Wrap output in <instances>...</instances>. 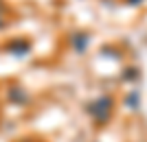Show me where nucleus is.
Listing matches in <instances>:
<instances>
[{
  "label": "nucleus",
  "instance_id": "20e7f679",
  "mask_svg": "<svg viewBox=\"0 0 147 142\" xmlns=\"http://www.w3.org/2000/svg\"><path fill=\"white\" fill-rule=\"evenodd\" d=\"M127 105H129V109H138V96L136 94L127 99Z\"/></svg>",
  "mask_w": 147,
  "mask_h": 142
},
{
  "label": "nucleus",
  "instance_id": "423d86ee",
  "mask_svg": "<svg viewBox=\"0 0 147 142\" xmlns=\"http://www.w3.org/2000/svg\"><path fill=\"white\" fill-rule=\"evenodd\" d=\"M129 5H138V2H141V0H127Z\"/></svg>",
  "mask_w": 147,
  "mask_h": 142
},
{
  "label": "nucleus",
  "instance_id": "f257e3e1",
  "mask_svg": "<svg viewBox=\"0 0 147 142\" xmlns=\"http://www.w3.org/2000/svg\"><path fill=\"white\" fill-rule=\"evenodd\" d=\"M88 111L94 116V120H97V123H105V120L112 116V99H108V96L97 99L94 103H90V105H88Z\"/></svg>",
  "mask_w": 147,
  "mask_h": 142
},
{
  "label": "nucleus",
  "instance_id": "f03ea898",
  "mask_svg": "<svg viewBox=\"0 0 147 142\" xmlns=\"http://www.w3.org/2000/svg\"><path fill=\"white\" fill-rule=\"evenodd\" d=\"M9 50H11L13 55L22 57V55L29 53V42H24V39H20V42H11V44H9Z\"/></svg>",
  "mask_w": 147,
  "mask_h": 142
},
{
  "label": "nucleus",
  "instance_id": "6e6552de",
  "mask_svg": "<svg viewBox=\"0 0 147 142\" xmlns=\"http://www.w3.org/2000/svg\"><path fill=\"white\" fill-rule=\"evenodd\" d=\"M0 13H2V0H0Z\"/></svg>",
  "mask_w": 147,
  "mask_h": 142
},
{
  "label": "nucleus",
  "instance_id": "39448f33",
  "mask_svg": "<svg viewBox=\"0 0 147 142\" xmlns=\"http://www.w3.org/2000/svg\"><path fill=\"white\" fill-rule=\"evenodd\" d=\"M11 99H13V101H26V96H22V94L18 92V87H16V90L11 92Z\"/></svg>",
  "mask_w": 147,
  "mask_h": 142
},
{
  "label": "nucleus",
  "instance_id": "7ed1b4c3",
  "mask_svg": "<svg viewBox=\"0 0 147 142\" xmlns=\"http://www.w3.org/2000/svg\"><path fill=\"white\" fill-rule=\"evenodd\" d=\"M73 46L79 50V53H81V50H86V46H88V37L84 35V33H81V35H73Z\"/></svg>",
  "mask_w": 147,
  "mask_h": 142
},
{
  "label": "nucleus",
  "instance_id": "0eeeda50",
  "mask_svg": "<svg viewBox=\"0 0 147 142\" xmlns=\"http://www.w3.org/2000/svg\"><path fill=\"white\" fill-rule=\"evenodd\" d=\"M2 26H5V20H2V15H0V29H2Z\"/></svg>",
  "mask_w": 147,
  "mask_h": 142
}]
</instances>
